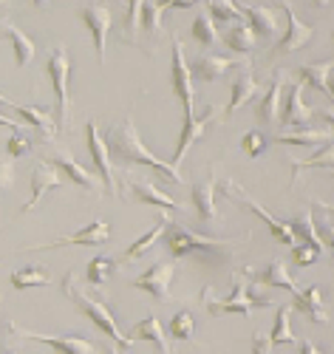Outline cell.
<instances>
[{"label":"cell","mask_w":334,"mask_h":354,"mask_svg":"<svg viewBox=\"0 0 334 354\" xmlns=\"http://www.w3.org/2000/svg\"><path fill=\"white\" fill-rule=\"evenodd\" d=\"M131 193H133V198L142 201V204H156V207H162V210H181L178 201H173L170 196H165L159 187H154L150 182H136V179H131Z\"/></svg>","instance_id":"f546056e"},{"label":"cell","mask_w":334,"mask_h":354,"mask_svg":"<svg viewBox=\"0 0 334 354\" xmlns=\"http://www.w3.org/2000/svg\"><path fill=\"white\" fill-rule=\"evenodd\" d=\"M0 105L17 111L28 125H35V128L43 133V142H51V139H54V116H51V113H46V108H28V105L12 102V100H9V97H3V94H0Z\"/></svg>","instance_id":"44dd1931"},{"label":"cell","mask_w":334,"mask_h":354,"mask_svg":"<svg viewBox=\"0 0 334 354\" xmlns=\"http://www.w3.org/2000/svg\"><path fill=\"white\" fill-rule=\"evenodd\" d=\"M224 46L235 54H250L258 46V35L252 32L250 23H238V26H230L224 32Z\"/></svg>","instance_id":"83f0119b"},{"label":"cell","mask_w":334,"mask_h":354,"mask_svg":"<svg viewBox=\"0 0 334 354\" xmlns=\"http://www.w3.org/2000/svg\"><path fill=\"white\" fill-rule=\"evenodd\" d=\"M258 281L263 283V286H278V289H289L292 295L295 292H300V286L295 283V278L289 275V270H286V263L284 261H272L269 267L258 275Z\"/></svg>","instance_id":"4dcf8cb0"},{"label":"cell","mask_w":334,"mask_h":354,"mask_svg":"<svg viewBox=\"0 0 334 354\" xmlns=\"http://www.w3.org/2000/svg\"><path fill=\"white\" fill-rule=\"evenodd\" d=\"M238 66H250V63L238 60V57H224V54H204L198 60H193V74L201 82H216L219 77H224L227 71H232Z\"/></svg>","instance_id":"ac0fdd59"},{"label":"cell","mask_w":334,"mask_h":354,"mask_svg":"<svg viewBox=\"0 0 334 354\" xmlns=\"http://www.w3.org/2000/svg\"><path fill=\"white\" fill-rule=\"evenodd\" d=\"M221 193L227 196V198H241V204H244L247 210H252L266 227H269V232H272V239H275L278 244H284V247H297V235H295V230H292V224H284V221H278L272 213H266L261 204L252 198V196H247V190L241 187V185H235V182H224V187H221Z\"/></svg>","instance_id":"52a82bcc"},{"label":"cell","mask_w":334,"mask_h":354,"mask_svg":"<svg viewBox=\"0 0 334 354\" xmlns=\"http://www.w3.org/2000/svg\"><path fill=\"white\" fill-rule=\"evenodd\" d=\"M284 82H286V74L284 71H275L266 97L255 105V120L261 125H275L281 120V88H284Z\"/></svg>","instance_id":"ffe728a7"},{"label":"cell","mask_w":334,"mask_h":354,"mask_svg":"<svg viewBox=\"0 0 334 354\" xmlns=\"http://www.w3.org/2000/svg\"><path fill=\"white\" fill-rule=\"evenodd\" d=\"M0 37L9 40V46H12V51H15V63H17V68H23V66H28V63L35 60V54H37L35 40H32V37H26L12 20H0Z\"/></svg>","instance_id":"d6986e66"},{"label":"cell","mask_w":334,"mask_h":354,"mask_svg":"<svg viewBox=\"0 0 334 354\" xmlns=\"http://www.w3.org/2000/svg\"><path fill=\"white\" fill-rule=\"evenodd\" d=\"M0 354H20V351H17V348H12V351H0Z\"/></svg>","instance_id":"6f0895ef"},{"label":"cell","mask_w":334,"mask_h":354,"mask_svg":"<svg viewBox=\"0 0 334 354\" xmlns=\"http://www.w3.org/2000/svg\"><path fill=\"white\" fill-rule=\"evenodd\" d=\"M136 340H147V343H154V346L159 348V354H173V346H170V340L165 337L162 323H159V317H156V315H147L145 320H139V323H136V329H133V343H136Z\"/></svg>","instance_id":"484cf974"},{"label":"cell","mask_w":334,"mask_h":354,"mask_svg":"<svg viewBox=\"0 0 334 354\" xmlns=\"http://www.w3.org/2000/svg\"><path fill=\"white\" fill-rule=\"evenodd\" d=\"M331 71H334V63L328 60V63H312V66H303L300 68V77L306 80L315 91H320V94H328V77H331Z\"/></svg>","instance_id":"8d00e7d4"},{"label":"cell","mask_w":334,"mask_h":354,"mask_svg":"<svg viewBox=\"0 0 334 354\" xmlns=\"http://www.w3.org/2000/svg\"><path fill=\"white\" fill-rule=\"evenodd\" d=\"M142 3L145 0H128V12L122 20V40H128L131 46H136L139 28H142Z\"/></svg>","instance_id":"ab89813d"},{"label":"cell","mask_w":334,"mask_h":354,"mask_svg":"<svg viewBox=\"0 0 334 354\" xmlns=\"http://www.w3.org/2000/svg\"><path fill=\"white\" fill-rule=\"evenodd\" d=\"M272 335H263V332H255L252 335V354H272Z\"/></svg>","instance_id":"c3c4849f"},{"label":"cell","mask_w":334,"mask_h":354,"mask_svg":"<svg viewBox=\"0 0 334 354\" xmlns=\"http://www.w3.org/2000/svg\"><path fill=\"white\" fill-rule=\"evenodd\" d=\"M32 147H35V142L26 136V131L12 133L9 142H6V151H9L12 159H23V156H28V153H32Z\"/></svg>","instance_id":"7bdbcfd3"},{"label":"cell","mask_w":334,"mask_h":354,"mask_svg":"<svg viewBox=\"0 0 334 354\" xmlns=\"http://www.w3.org/2000/svg\"><path fill=\"white\" fill-rule=\"evenodd\" d=\"M207 292H210V289H204L201 301H204V306H207V312H210L212 317H219V315H244V317H250L252 309H258V306H272V298H261V295H252V289L247 286V272H235V278H232V292L227 295L224 301H212Z\"/></svg>","instance_id":"5b68a950"},{"label":"cell","mask_w":334,"mask_h":354,"mask_svg":"<svg viewBox=\"0 0 334 354\" xmlns=\"http://www.w3.org/2000/svg\"><path fill=\"white\" fill-rule=\"evenodd\" d=\"M320 116H323L328 125H334V108H320Z\"/></svg>","instance_id":"816d5d0a"},{"label":"cell","mask_w":334,"mask_h":354,"mask_svg":"<svg viewBox=\"0 0 334 354\" xmlns=\"http://www.w3.org/2000/svg\"><path fill=\"white\" fill-rule=\"evenodd\" d=\"M85 133H88V151H91V162H94L97 173H100V182L105 187L108 196H122V187H119L116 176H113V165H111V147H108V139L102 136V131L97 128L94 120L85 122Z\"/></svg>","instance_id":"8992f818"},{"label":"cell","mask_w":334,"mask_h":354,"mask_svg":"<svg viewBox=\"0 0 334 354\" xmlns=\"http://www.w3.org/2000/svg\"><path fill=\"white\" fill-rule=\"evenodd\" d=\"M241 12H244V17L252 26V32L261 40H272L278 35V17L272 9H266V6H241Z\"/></svg>","instance_id":"cb8c5ba5"},{"label":"cell","mask_w":334,"mask_h":354,"mask_svg":"<svg viewBox=\"0 0 334 354\" xmlns=\"http://www.w3.org/2000/svg\"><path fill=\"white\" fill-rule=\"evenodd\" d=\"M317 235L323 239L326 250H331V258H334V221H328V213H326V218L317 224Z\"/></svg>","instance_id":"bcb514c9"},{"label":"cell","mask_w":334,"mask_h":354,"mask_svg":"<svg viewBox=\"0 0 334 354\" xmlns=\"http://www.w3.org/2000/svg\"><path fill=\"white\" fill-rule=\"evenodd\" d=\"M328 97L334 100V71H331V77H328Z\"/></svg>","instance_id":"db71d44e"},{"label":"cell","mask_w":334,"mask_h":354,"mask_svg":"<svg viewBox=\"0 0 334 354\" xmlns=\"http://www.w3.org/2000/svg\"><path fill=\"white\" fill-rule=\"evenodd\" d=\"M306 167H320V170H334V139L328 145H323L320 151L309 159H303V162H292V179H297L300 170H306Z\"/></svg>","instance_id":"d590c367"},{"label":"cell","mask_w":334,"mask_h":354,"mask_svg":"<svg viewBox=\"0 0 334 354\" xmlns=\"http://www.w3.org/2000/svg\"><path fill=\"white\" fill-rule=\"evenodd\" d=\"M190 198H193V207H196V213H198V218L204 224L219 218V207H216V165H210V173H207L204 182L190 187Z\"/></svg>","instance_id":"e0dca14e"},{"label":"cell","mask_w":334,"mask_h":354,"mask_svg":"<svg viewBox=\"0 0 334 354\" xmlns=\"http://www.w3.org/2000/svg\"><path fill=\"white\" fill-rule=\"evenodd\" d=\"M32 3L40 6V9H48V6H51V0H32Z\"/></svg>","instance_id":"f5cc1de1"},{"label":"cell","mask_w":334,"mask_h":354,"mask_svg":"<svg viewBox=\"0 0 334 354\" xmlns=\"http://www.w3.org/2000/svg\"><path fill=\"white\" fill-rule=\"evenodd\" d=\"M162 12H165V6L162 3H156V0H145L142 3V32H145V37L147 40H156L159 35H162Z\"/></svg>","instance_id":"e575fe53"},{"label":"cell","mask_w":334,"mask_h":354,"mask_svg":"<svg viewBox=\"0 0 334 354\" xmlns=\"http://www.w3.org/2000/svg\"><path fill=\"white\" fill-rule=\"evenodd\" d=\"M190 35L201 43V46H207V48H212V46H219V32H216V20H212V15L207 12V9H201L198 15H196V20H193V28H190Z\"/></svg>","instance_id":"d6a6232c"},{"label":"cell","mask_w":334,"mask_h":354,"mask_svg":"<svg viewBox=\"0 0 334 354\" xmlns=\"http://www.w3.org/2000/svg\"><path fill=\"white\" fill-rule=\"evenodd\" d=\"M207 12L212 15L216 23H232L235 26V20H244V12H241V6L232 3V0H207Z\"/></svg>","instance_id":"60d3db41"},{"label":"cell","mask_w":334,"mask_h":354,"mask_svg":"<svg viewBox=\"0 0 334 354\" xmlns=\"http://www.w3.org/2000/svg\"><path fill=\"white\" fill-rule=\"evenodd\" d=\"M167 221H170V213L167 210H162V216H159V221L154 224V230H150V232H145L142 235V239H136L125 252H122V261L125 263H131V261H139L147 250H154V244L162 239V235H165V227H167Z\"/></svg>","instance_id":"4316f807"},{"label":"cell","mask_w":334,"mask_h":354,"mask_svg":"<svg viewBox=\"0 0 334 354\" xmlns=\"http://www.w3.org/2000/svg\"><path fill=\"white\" fill-rule=\"evenodd\" d=\"M281 120L286 128H300L312 120V108L303 105V82H292L289 88V102H286V111L281 113Z\"/></svg>","instance_id":"7402d4cb"},{"label":"cell","mask_w":334,"mask_h":354,"mask_svg":"<svg viewBox=\"0 0 334 354\" xmlns=\"http://www.w3.org/2000/svg\"><path fill=\"white\" fill-rule=\"evenodd\" d=\"M48 80L54 88V131L57 133H66L68 131V116H71V60H68V51L66 46H57L48 51Z\"/></svg>","instance_id":"3957f363"},{"label":"cell","mask_w":334,"mask_h":354,"mask_svg":"<svg viewBox=\"0 0 334 354\" xmlns=\"http://www.w3.org/2000/svg\"><path fill=\"white\" fill-rule=\"evenodd\" d=\"M0 128H12L15 133H20V131H26L20 122H15V120H9V116H3V113H0Z\"/></svg>","instance_id":"681fc988"},{"label":"cell","mask_w":334,"mask_h":354,"mask_svg":"<svg viewBox=\"0 0 334 354\" xmlns=\"http://www.w3.org/2000/svg\"><path fill=\"white\" fill-rule=\"evenodd\" d=\"M108 147H111V156H113L119 165H142V167H154L159 176L170 179L173 185H185V179H181L178 167H173V162H165V159L154 156V153H150L147 147L142 145L133 116H125V122H122V125L111 128V133H108Z\"/></svg>","instance_id":"7a4b0ae2"},{"label":"cell","mask_w":334,"mask_h":354,"mask_svg":"<svg viewBox=\"0 0 334 354\" xmlns=\"http://www.w3.org/2000/svg\"><path fill=\"white\" fill-rule=\"evenodd\" d=\"M284 12H286V35L278 40L275 48H272V57H281V54H292L297 48H306L312 43V37H315V28L297 20L292 3H284Z\"/></svg>","instance_id":"5bb4252c"},{"label":"cell","mask_w":334,"mask_h":354,"mask_svg":"<svg viewBox=\"0 0 334 354\" xmlns=\"http://www.w3.org/2000/svg\"><path fill=\"white\" fill-rule=\"evenodd\" d=\"M51 278L43 272V267H23L17 272H12V286L17 292H26V289H35V286H48Z\"/></svg>","instance_id":"74e56055"},{"label":"cell","mask_w":334,"mask_h":354,"mask_svg":"<svg viewBox=\"0 0 334 354\" xmlns=\"http://www.w3.org/2000/svg\"><path fill=\"white\" fill-rule=\"evenodd\" d=\"M241 147H244V153L247 156H261L266 151V136L261 131H250L244 136V142H241Z\"/></svg>","instance_id":"f6af8a7d"},{"label":"cell","mask_w":334,"mask_h":354,"mask_svg":"<svg viewBox=\"0 0 334 354\" xmlns=\"http://www.w3.org/2000/svg\"><path fill=\"white\" fill-rule=\"evenodd\" d=\"M46 162H51L59 173L66 176L68 182H74L77 187H82V190H88V193H102L105 187H102V182L97 179L91 170H85L68 151H57V153H51V156H46Z\"/></svg>","instance_id":"7c38bea8"},{"label":"cell","mask_w":334,"mask_h":354,"mask_svg":"<svg viewBox=\"0 0 334 354\" xmlns=\"http://www.w3.org/2000/svg\"><path fill=\"white\" fill-rule=\"evenodd\" d=\"M165 247L173 258H196L207 267H221L227 263L238 247L232 239H210V235L190 232L187 227H181L178 221H167L165 227Z\"/></svg>","instance_id":"6da1fadb"},{"label":"cell","mask_w":334,"mask_h":354,"mask_svg":"<svg viewBox=\"0 0 334 354\" xmlns=\"http://www.w3.org/2000/svg\"><path fill=\"white\" fill-rule=\"evenodd\" d=\"M108 354H122V351H119L116 346H111V348H108Z\"/></svg>","instance_id":"9f6ffc18"},{"label":"cell","mask_w":334,"mask_h":354,"mask_svg":"<svg viewBox=\"0 0 334 354\" xmlns=\"http://www.w3.org/2000/svg\"><path fill=\"white\" fill-rule=\"evenodd\" d=\"M15 185V165H12V159H0V193L3 190H9Z\"/></svg>","instance_id":"7dc6e473"},{"label":"cell","mask_w":334,"mask_h":354,"mask_svg":"<svg viewBox=\"0 0 334 354\" xmlns=\"http://www.w3.org/2000/svg\"><path fill=\"white\" fill-rule=\"evenodd\" d=\"M300 354H323L312 340H306V343H300Z\"/></svg>","instance_id":"f907efd6"},{"label":"cell","mask_w":334,"mask_h":354,"mask_svg":"<svg viewBox=\"0 0 334 354\" xmlns=\"http://www.w3.org/2000/svg\"><path fill=\"white\" fill-rule=\"evenodd\" d=\"M63 292H66V298H71L91 320H94V326L105 335V337H111V343L113 346H131L133 343V337H125L122 332H119V326H116V320H113V315H111V309L102 304V301H94L91 295L77 283V278H74V272H68L66 278H63Z\"/></svg>","instance_id":"277c9868"},{"label":"cell","mask_w":334,"mask_h":354,"mask_svg":"<svg viewBox=\"0 0 334 354\" xmlns=\"http://www.w3.org/2000/svg\"><path fill=\"white\" fill-rule=\"evenodd\" d=\"M82 20L88 26L91 37H94V48L100 57H105V43H108V35H111V26H113V15L108 6L102 3H88L82 9Z\"/></svg>","instance_id":"2e32d148"},{"label":"cell","mask_w":334,"mask_h":354,"mask_svg":"<svg viewBox=\"0 0 334 354\" xmlns=\"http://www.w3.org/2000/svg\"><path fill=\"white\" fill-rule=\"evenodd\" d=\"M193 332H196V320H193L190 312L173 315V320H170V337H176V340H190Z\"/></svg>","instance_id":"b9f144b4"},{"label":"cell","mask_w":334,"mask_h":354,"mask_svg":"<svg viewBox=\"0 0 334 354\" xmlns=\"http://www.w3.org/2000/svg\"><path fill=\"white\" fill-rule=\"evenodd\" d=\"M312 3H315V6H317V9H326V6H328V3H331V0H312Z\"/></svg>","instance_id":"11a10c76"},{"label":"cell","mask_w":334,"mask_h":354,"mask_svg":"<svg viewBox=\"0 0 334 354\" xmlns=\"http://www.w3.org/2000/svg\"><path fill=\"white\" fill-rule=\"evenodd\" d=\"M170 51H173V63H170V85L173 94L181 100L185 116H196L193 113V68L185 60V48L178 43V35H170Z\"/></svg>","instance_id":"ba28073f"},{"label":"cell","mask_w":334,"mask_h":354,"mask_svg":"<svg viewBox=\"0 0 334 354\" xmlns=\"http://www.w3.org/2000/svg\"><path fill=\"white\" fill-rule=\"evenodd\" d=\"M116 270V261L108 258V255H97V258H91L88 261V270H85V278L91 286H102Z\"/></svg>","instance_id":"f35d334b"},{"label":"cell","mask_w":334,"mask_h":354,"mask_svg":"<svg viewBox=\"0 0 334 354\" xmlns=\"http://www.w3.org/2000/svg\"><path fill=\"white\" fill-rule=\"evenodd\" d=\"M289 224H292L295 235H297V239H300L303 244H312L315 250L328 252V250H326V244H323V239L317 235V224H315V216H312V210H309V207H306V210H300Z\"/></svg>","instance_id":"f1b7e54d"},{"label":"cell","mask_w":334,"mask_h":354,"mask_svg":"<svg viewBox=\"0 0 334 354\" xmlns=\"http://www.w3.org/2000/svg\"><path fill=\"white\" fill-rule=\"evenodd\" d=\"M111 241V227L102 221V218H94L91 224H85L82 230L71 232V235H63L51 244H40V247H26L28 252L32 250H57V247H68V244H82V247H102Z\"/></svg>","instance_id":"8fae6325"},{"label":"cell","mask_w":334,"mask_h":354,"mask_svg":"<svg viewBox=\"0 0 334 354\" xmlns=\"http://www.w3.org/2000/svg\"><path fill=\"white\" fill-rule=\"evenodd\" d=\"M9 335H20L26 340H37L59 354H100L97 346L91 343L88 337H74V335H40V332H32L20 326V323H9Z\"/></svg>","instance_id":"9c48e42d"},{"label":"cell","mask_w":334,"mask_h":354,"mask_svg":"<svg viewBox=\"0 0 334 354\" xmlns=\"http://www.w3.org/2000/svg\"><path fill=\"white\" fill-rule=\"evenodd\" d=\"M258 91V85H255V77H252V68L244 66V71H241V77L232 82V91H230V102H227V116H232L238 108H244Z\"/></svg>","instance_id":"d4e9b609"},{"label":"cell","mask_w":334,"mask_h":354,"mask_svg":"<svg viewBox=\"0 0 334 354\" xmlns=\"http://www.w3.org/2000/svg\"><path fill=\"white\" fill-rule=\"evenodd\" d=\"M292 255H295V263H297V267H309V263H315L323 252H320V250H315L312 244L297 241V247H292Z\"/></svg>","instance_id":"ee69618b"},{"label":"cell","mask_w":334,"mask_h":354,"mask_svg":"<svg viewBox=\"0 0 334 354\" xmlns=\"http://www.w3.org/2000/svg\"><path fill=\"white\" fill-rule=\"evenodd\" d=\"M216 120V108H207L204 111V116H185V125H181V136H178V145H176V153H173V167H178L181 162H185V156H187V151L190 147L204 136V131H207V125Z\"/></svg>","instance_id":"9a60e30c"},{"label":"cell","mask_w":334,"mask_h":354,"mask_svg":"<svg viewBox=\"0 0 334 354\" xmlns=\"http://www.w3.org/2000/svg\"><path fill=\"white\" fill-rule=\"evenodd\" d=\"M292 304L289 306H278V312H275V323H272V343L275 346H292L295 343V335H292Z\"/></svg>","instance_id":"836d02e7"},{"label":"cell","mask_w":334,"mask_h":354,"mask_svg":"<svg viewBox=\"0 0 334 354\" xmlns=\"http://www.w3.org/2000/svg\"><path fill=\"white\" fill-rule=\"evenodd\" d=\"M303 317H309L312 323H326V306L320 298V286H309V289H300L295 292V304H292Z\"/></svg>","instance_id":"603a6c76"},{"label":"cell","mask_w":334,"mask_h":354,"mask_svg":"<svg viewBox=\"0 0 334 354\" xmlns=\"http://www.w3.org/2000/svg\"><path fill=\"white\" fill-rule=\"evenodd\" d=\"M173 270H176V267H173L170 261H156L154 267L145 270V272L133 281V286H136V289H142V292H150L159 304H167V301H170Z\"/></svg>","instance_id":"4fadbf2b"},{"label":"cell","mask_w":334,"mask_h":354,"mask_svg":"<svg viewBox=\"0 0 334 354\" xmlns=\"http://www.w3.org/2000/svg\"><path fill=\"white\" fill-rule=\"evenodd\" d=\"M63 185H66V176L59 173L51 162L40 159V162L35 165V170H32V196H28V201L20 207V213L35 210L46 193H51V190H57V187H63Z\"/></svg>","instance_id":"30bf717a"},{"label":"cell","mask_w":334,"mask_h":354,"mask_svg":"<svg viewBox=\"0 0 334 354\" xmlns=\"http://www.w3.org/2000/svg\"><path fill=\"white\" fill-rule=\"evenodd\" d=\"M334 136L326 133V131H315V128H297V131H289V133H281L275 136V142L281 145H300V147H312V145H328Z\"/></svg>","instance_id":"1f68e13d"},{"label":"cell","mask_w":334,"mask_h":354,"mask_svg":"<svg viewBox=\"0 0 334 354\" xmlns=\"http://www.w3.org/2000/svg\"><path fill=\"white\" fill-rule=\"evenodd\" d=\"M331 176H334V170H331ZM323 210H326V213H334V207H323Z\"/></svg>","instance_id":"680465c9"},{"label":"cell","mask_w":334,"mask_h":354,"mask_svg":"<svg viewBox=\"0 0 334 354\" xmlns=\"http://www.w3.org/2000/svg\"><path fill=\"white\" fill-rule=\"evenodd\" d=\"M3 6H6V0H0V9H3Z\"/></svg>","instance_id":"91938a15"}]
</instances>
